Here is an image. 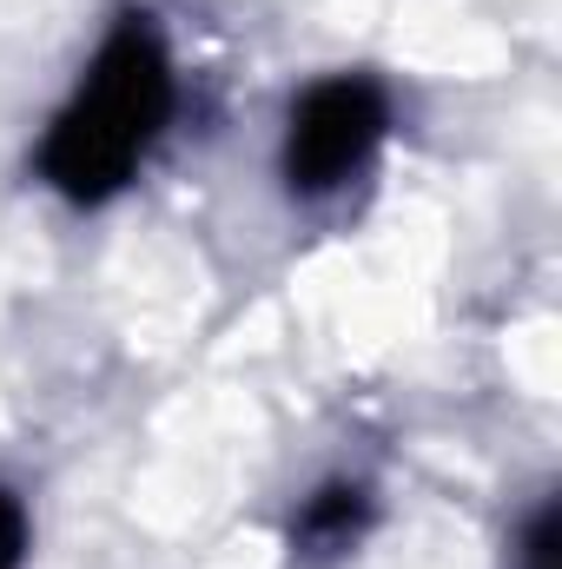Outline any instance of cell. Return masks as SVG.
<instances>
[{
  "label": "cell",
  "instance_id": "cell-1",
  "mask_svg": "<svg viewBox=\"0 0 562 569\" xmlns=\"http://www.w3.org/2000/svg\"><path fill=\"white\" fill-rule=\"evenodd\" d=\"M165 120H172V60H165L152 20L127 13L113 27V40L100 47V60L87 67L67 113L53 120V133L40 146V172L53 192L80 199V206L113 199L133 179V166L152 152Z\"/></svg>",
  "mask_w": 562,
  "mask_h": 569
},
{
  "label": "cell",
  "instance_id": "cell-2",
  "mask_svg": "<svg viewBox=\"0 0 562 569\" xmlns=\"http://www.w3.org/2000/svg\"><path fill=\"white\" fill-rule=\"evenodd\" d=\"M391 127V107L371 80L358 73H338V80H318L298 107H291V127H284V179L291 192L318 199V192H338Z\"/></svg>",
  "mask_w": 562,
  "mask_h": 569
},
{
  "label": "cell",
  "instance_id": "cell-3",
  "mask_svg": "<svg viewBox=\"0 0 562 569\" xmlns=\"http://www.w3.org/2000/svg\"><path fill=\"white\" fill-rule=\"evenodd\" d=\"M364 523H371V497L358 490V483H324L304 510H298V550L304 557H338V550H351L358 537H364Z\"/></svg>",
  "mask_w": 562,
  "mask_h": 569
},
{
  "label": "cell",
  "instance_id": "cell-4",
  "mask_svg": "<svg viewBox=\"0 0 562 569\" xmlns=\"http://www.w3.org/2000/svg\"><path fill=\"white\" fill-rule=\"evenodd\" d=\"M27 557V510L13 490H0V569H20Z\"/></svg>",
  "mask_w": 562,
  "mask_h": 569
},
{
  "label": "cell",
  "instance_id": "cell-5",
  "mask_svg": "<svg viewBox=\"0 0 562 569\" xmlns=\"http://www.w3.org/2000/svg\"><path fill=\"white\" fill-rule=\"evenodd\" d=\"M523 569H556V510H543L530 523V543H523Z\"/></svg>",
  "mask_w": 562,
  "mask_h": 569
}]
</instances>
